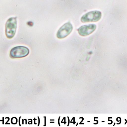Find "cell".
Wrapping results in <instances>:
<instances>
[{
  "instance_id": "7a4b0ae2",
  "label": "cell",
  "mask_w": 127,
  "mask_h": 127,
  "mask_svg": "<svg viewBox=\"0 0 127 127\" xmlns=\"http://www.w3.org/2000/svg\"><path fill=\"white\" fill-rule=\"evenodd\" d=\"M102 17V13L99 11H90L83 15L81 18L82 23L96 22L99 21Z\"/></svg>"
},
{
  "instance_id": "5b68a950",
  "label": "cell",
  "mask_w": 127,
  "mask_h": 127,
  "mask_svg": "<svg viewBox=\"0 0 127 127\" xmlns=\"http://www.w3.org/2000/svg\"><path fill=\"white\" fill-rule=\"evenodd\" d=\"M95 24H89L81 26L78 29V33L82 36H86L93 33L96 29Z\"/></svg>"
},
{
  "instance_id": "6da1fadb",
  "label": "cell",
  "mask_w": 127,
  "mask_h": 127,
  "mask_svg": "<svg viewBox=\"0 0 127 127\" xmlns=\"http://www.w3.org/2000/svg\"><path fill=\"white\" fill-rule=\"evenodd\" d=\"M17 18H10L5 24V34L8 39L13 38L15 34L17 28Z\"/></svg>"
},
{
  "instance_id": "277c9868",
  "label": "cell",
  "mask_w": 127,
  "mask_h": 127,
  "mask_svg": "<svg viewBox=\"0 0 127 127\" xmlns=\"http://www.w3.org/2000/svg\"><path fill=\"white\" fill-rule=\"evenodd\" d=\"M73 28L72 24L70 21H68L60 28L56 34L57 38L60 39L66 38L71 33Z\"/></svg>"
},
{
  "instance_id": "3957f363",
  "label": "cell",
  "mask_w": 127,
  "mask_h": 127,
  "mask_svg": "<svg viewBox=\"0 0 127 127\" xmlns=\"http://www.w3.org/2000/svg\"><path fill=\"white\" fill-rule=\"evenodd\" d=\"M30 53V50L27 47L23 46L16 47L11 49L10 56L12 58H21L27 56Z\"/></svg>"
}]
</instances>
